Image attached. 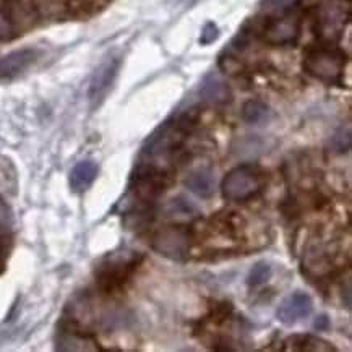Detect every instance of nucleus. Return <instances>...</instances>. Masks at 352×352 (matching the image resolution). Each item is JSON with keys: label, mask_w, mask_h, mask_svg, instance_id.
I'll return each instance as SVG.
<instances>
[{"label": "nucleus", "mask_w": 352, "mask_h": 352, "mask_svg": "<svg viewBox=\"0 0 352 352\" xmlns=\"http://www.w3.org/2000/svg\"><path fill=\"white\" fill-rule=\"evenodd\" d=\"M98 164L94 161H80L74 169L70 170L69 184L72 192L75 193H83L91 187L94 180L98 177Z\"/></svg>", "instance_id": "ddd939ff"}, {"label": "nucleus", "mask_w": 352, "mask_h": 352, "mask_svg": "<svg viewBox=\"0 0 352 352\" xmlns=\"http://www.w3.org/2000/svg\"><path fill=\"white\" fill-rule=\"evenodd\" d=\"M331 148H333V151L341 153V155H342V153L349 151V148H351V132H349V129H347L346 132H344V129H342L335 135V137H333Z\"/></svg>", "instance_id": "aec40b11"}, {"label": "nucleus", "mask_w": 352, "mask_h": 352, "mask_svg": "<svg viewBox=\"0 0 352 352\" xmlns=\"http://www.w3.org/2000/svg\"><path fill=\"white\" fill-rule=\"evenodd\" d=\"M13 213L6 201L0 200V232L7 234L13 229Z\"/></svg>", "instance_id": "412c9836"}, {"label": "nucleus", "mask_w": 352, "mask_h": 352, "mask_svg": "<svg viewBox=\"0 0 352 352\" xmlns=\"http://www.w3.org/2000/svg\"><path fill=\"white\" fill-rule=\"evenodd\" d=\"M56 349L58 351H99L101 347L91 336L80 328L65 324L60 327L56 338Z\"/></svg>", "instance_id": "9b49d317"}, {"label": "nucleus", "mask_w": 352, "mask_h": 352, "mask_svg": "<svg viewBox=\"0 0 352 352\" xmlns=\"http://www.w3.org/2000/svg\"><path fill=\"white\" fill-rule=\"evenodd\" d=\"M270 116V107L265 104V102L258 101V99H252V101H247L242 107V119L247 122V124L256 125L261 124L268 119Z\"/></svg>", "instance_id": "dca6fc26"}, {"label": "nucleus", "mask_w": 352, "mask_h": 352, "mask_svg": "<svg viewBox=\"0 0 352 352\" xmlns=\"http://www.w3.org/2000/svg\"><path fill=\"white\" fill-rule=\"evenodd\" d=\"M185 187L188 190L195 193V195L201 198H210L214 192V179L211 170L206 169H198L195 173L188 175V179L185 180Z\"/></svg>", "instance_id": "4468645a"}, {"label": "nucleus", "mask_w": 352, "mask_h": 352, "mask_svg": "<svg viewBox=\"0 0 352 352\" xmlns=\"http://www.w3.org/2000/svg\"><path fill=\"white\" fill-rule=\"evenodd\" d=\"M314 310L312 297L305 292L297 291L294 294L287 296L276 310V317L283 324L292 327V324L302 322V320L309 318Z\"/></svg>", "instance_id": "1a4fd4ad"}, {"label": "nucleus", "mask_w": 352, "mask_h": 352, "mask_svg": "<svg viewBox=\"0 0 352 352\" xmlns=\"http://www.w3.org/2000/svg\"><path fill=\"white\" fill-rule=\"evenodd\" d=\"M184 2H185V3H187V6H190V3H193V2H195V0H184Z\"/></svg>", "instance_id": "393cba45"}, {"label": "nucleus", "mask_w": 352, "mask_h": 352, "mask_svg": "<svg viewBox=\"0 0 352 352\" xmlns=\"http://www.w3.org/2000/svg\"><path fill=\"white\" fill-rule=\"evenodd\" d=\"M284 344V349L287 351H336L335 346L312 335H296L289 338Z\"/></svg>", "instance_id": "2eb2a0df"}, {"label": "nucleus", "mask_w": 352, "mask_h": 352, "mask_svg": "<svg viewBox=\"0 0 352 352\" xmlns=\"http://www.w3.org/2000/svg\"><path fill=\"white\" fill-rule=\"evenodd\" d=\"M13 34H15V30H13L10 18L3 12H0V43L12 39Z\"/></svg>", "instance_id": "5701e85b"}, {"label": "nucleus", "mask_w": 352, "mask_h": 352, "mask_svg": "<svg viewBox=\"0 0 352 352\" xmlns=\"http://www.w3.org/2000/svg\"><path fill=\"white\" fill-rule=\"evenodd\" d=\"M120 64L122 60L119 56H109L94 70L88 89V99L93 109H96V107L104 102L107 94H109L112 87H114L116 78L120 70Z\"/></svg>", "instance_id": "39448f33"}, {"label": "nucleus", "mask_w": 352, "mask_h": 352, "mask_svg": "<svg viewBox=\"0 0 352 352\" xmlns=\"http://www.w3.org/2000/svg\"><path fill=\"white\" fill-rule=\"evenodd\" d=\"M346 56L338 47L322 44L309 49L304 58V70L324 83H340L344 76Z\"/></svg>", "instance_id": "f03ea898"}, {"label": "nucleus", "mask_w": 352, "mask_h": 352, "mask_svg": "<svg viewBox=\"0 0 352 352\" xmlns=\"http://www.w3.org/2000/svg\"><path fill=\"white\" fill-rule=\"evenodd\" d=\"M297 2H299V0H261V7H263L265 10L273 12L278 15V13L291 10Z\"/></svg>", "instance_id": "6ab92c4d"}, {"label": "nucleus", "mask_w": 352, "mask_h": 352, "mask_svg": "<svg viewBox=\"0 0 352 352\" xmlns=\"http://www.w3.org/2000/svg\"><path fill=\"white\" fill-rule=\"evenodd\" d=\"M327 327H328V318L324 317V315H322V317H318L317 322H315V328L323 329V328H327Z\"/></svg>", "instance_id": "b1692460"}, {"label": "nucleus", "mask_w": 352, "mask_h": 352, "mask_svg": "<svg viewBox=\"0 0 352 352\" xmlns=\"http://www.w3.org/2000/svg\"><path fill=\"white\" fill-rule=\"evenodd\" d=\"M265 174L258 166L241 164L224 175L221 182L223 197L229 201H247L263 190Z\"/></svg>", "instance_id": "7ed1b4c3"}, {"label": "nucleus", "mask_w": 352, "mask_h": 352, "mask_svg": "<svg viewBox=\"0 0 352 352\" xmlns=\"http://www.w3.org/2000/svg\"><path fill=\"white\" fill-rule=\"evenodd\" d=\"M39 52L36 49H16L0 58V80H12L28 70L38 60Z\"/></svg>", "instance_id": "9d476101"}, {"label": "nucleus", "mask_w": 352, "mask_h": 352, "mask_svg": "<svg viewBox=\"0 0 352 352\" xmlns=\"http://www.w3.org/2000/svg\"><path fill=\"white\" fill-rule=\"evenodd\" d=\"M153 248L166 258L182 261L190 250V232L182 226L162 229L153 237Z\"/></svg>", "instance_id": "0eeeda50"}, {"label": "nucleus", "mask_w": 352, "mask_h": 352, "mask_svg": "<svg viewBox=\"0 0 352 352\" xmlns=\"http://www.w3.org/2000/svg\"><path fill=\"white\" fill-rule=\"evenodd\" d=\"M198 122V109L192 107L180 114L170 117L161 127H157L144 143L142 150V164L160 169V162L164 164L175 162V156L182 151L185 142ZM161 170V169H160Z\"/></svg>", "instance_id": "f257e3e1"}, {"label": "nucleus", "mask_w": 352, "mask_h": 352, "mask_svg": "<svg viewBox=\"0 0 352 352\" xmlns=\"http://www.w3.org/2000/svg\"><path fill=\"white\" fill-rule=\"evenodd\" d=\"M140 263V256H130L127 260H112L99 270L98 284L104 292L117 291L129 281L133 270Z\"/></svg>", "instance_id": "6e6552de"}, {"label": "nucleus", "mask_w": 352, "mask_h": 352, "mask_svg": "<svg viewBox=\"0 0 352 352\" xmlns=\"http://www.w3.org/2000/svg\"><path fill=\"white\" fill-rule=\"evenodd\" d=\"M169 210H170V213H174L177 216H188V218H190V216H195L198 213L197 206L193 205V203L188 201L185 197L174 198V200L170 201Z\"/></svg>", "instance_id": "a211bd4d"}, {"label": "nucleus", "mask_w": 352, "mask_h": 352, "mask_svg": "<svg viewBox=\"0 0 352 352\" xmlns=\"http://www.w3.org/2000/svg\"><path fill=\"white\" fill-rule=\"evenodd\" d=\"M218 36H219L218 26L210 21V23H206L205 26H203L201 36H200V44H203V46H208V44L214 43V41L218 39Z\"/></svg>", "instance_id": "4be33fe9"}, {"label": "nucleus", "mask_w": 352, "mask_h": 352, "mask_svg": "<svg viewBox=\"0 0 352 352\" xmlns=\"http://www.w3.org/2000/svg\"><path fill=\"white\" fill-rule=\"evenodd\" d=\"M347 8L338 2H324L317 8L315 30L324 43H333L344 31L347 23Z\"/></svg>", "instance_id": "423d86ee"}, {"label": "nucleus", "mask_w": 352, "mask_h": 352, "mask_svg": "<svg viewBox=\"0 0 352 352\" xmlns=\"http://www.w3.org/2000/svg\"><path fill=\"white\" fill-rule=\"evenodd\" d=\"M272 273H273V268L270 266V263H266V261H260V263H256L254 268L250 270V273H248L247 284L250 287H258L272 278Z\"/></svg>", "instance_id": "f3484780"}, {"label": "nucleus", "mask_w": 352, "mask_h": 352, "mask_svg": "<svg viewBox=\"0 0 352 352\" xmlns=\"http://www.w3.org/2000/svg\"><path fill=\"white\" fill-rule=\"evenodd\" d=\"M200 101L203 104H226L231 101V89L218 76L210 75L200 85Z\"/></svg>", "instance_id": "f8f14e48"}, {"label": "nucleus", "mask_w": 352, "mask_h": 352, "mask_svg": "<svg viewBox=\"0 0 352 352\" xmlns=\"http://www.w3.org/2000/svg\"><path fill=\"white\" fill-rule=\"evenodd\" d=\"M261 36L272 46H292L300 36V16L291 10L278 13L266 21Z\"/></svg>", "instance_id": "20e7f679"}]
</instances>
